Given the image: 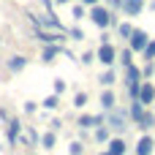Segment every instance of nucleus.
<instances>
[{
  "label": "nucleus",
  "mask_w": 155,
  "mask_h": 155,
  "mask_svg": "<svg viewBox=\"0 0 155 155\" xmlns=\"http://www.w3.org/2000/svg\"><path fill=\"white\" fill-rule=\"evenodd\" d=\"M54 3H57V5H65V3H68V0H54Z\"/></svg>",
  "instance_id": "obj_35"
},
{
  "label": "nucleus",
  "mask_w": 155,
  "mask_h": 155,
  "mask_svg": "<svg viewBox=\"0 0 155 155\" xmlns=\"http://www.w3.org/2000/svg\"><path fill=\"white\" fill-rule=\"evenodd\" d=\"M153 125H155V114L153 112H144V117L139 120V128H142V131H150Z\"/></svg>",
  "instance_id": "obj_16"
},
{
  "label": "nucleus",
  "mask_w": 155,
  "mask_h": 155,
  "mask_svg": "<svg viewBox=\"0 0 155 155\" xmlns=\"http://www.w3.org/2000/svg\"><path fill=\"white\" fill-rule=\"evenodd\" d=\"M144 60H155V41L147 44V49H144Z\"/></svg>",
  "instance_id": "obj_27"
},
{
  "label": "nucleus",
  "mask_w": 155,
  "mask_h": 155,
  "mask_svg": "<svg viewBox=\"0 0 155 155\" xmlns=\"http://www.w3.org/2000/svg\"><path fill=\"white\" fill-rule=\"evenodd\" d=\"M109 5H117V8H123V0H106Z\"/></svg>",
  "instance_id": "obj_33"
},
{
  "label": "nucleus",
  "mask_w": 155,
  "mask_h": 155,
  "mask_svg": "<svg viewBox=\"0 0 155 155\" xmlns=\"http://www.w3.org/2000/svg\"><path fill=\"white\" fill-rule=\"evenodd\" d=\"M142 74H144V76H153V74H155V63H153V60L144 63V71H142Z\"/></svg>",
  "instance_id": "obj_29"
},
{
  "label": "nucleus",
  "mask_w": 155,
  "mask_h": 155,
  "mask_svg": "<svg viewBox=\"0 0 155 155\" xmlns=\"http://www.w3.org/2000/svg\"><path fill=\"white\" fill-rule=\"evenodd\" d=\"M114 57H117V52H114V46H112V44H101V49H98V60L104 63V68H112V63H114Z\"/></svg>",
  "instance_id": "obj_5"
},
{
  "label": "nucleus",
  "mask_w": 155,
  "mask_h": 155,
  "mask_svg": "<svg viewBox=\"0 0 155 155\" xmlns=\"http://www.w3.org/2000/svg\"><path fill=\"white\" fill-rule=\"evenodd\" d=\"M101 106H104L106 112H112V109H114V93H112L109 87H106V90L101 93Z\"/></svg>",
  "instance_id": "obj_13"
},
{
  "label": "nucleus",
  "mask_w": 155,
  "mask_h": 155,
  "mask_svg": "<svg viewBox=\"0 0 155 155\" xmlns=\"http://www.w3.org/2000/svg\"><path fill=\"white\" fill-rule=\"evenodd\" d=\"M84 104H87V93H76V98H74V106H76V109H82Z\"/></svg>",
  "instance_id": "obj_26"
},
{
  "label": "nucleus",
  "mask_w": 155,
  "mask_h": 155,
  "mask_svg": "<svg viewBox=\"0 0 155 155\" xmlns=\"http://www.w3.org/2000/svg\"><path fill=\"white\" fill-rule=\"evenodd\" d=\"M30 155H35V153H30Z\"/></svg>",
  "instance_id": "obj_38"
},
{
  "label": "nucleus",
  "mask_w": 155,
  "mask_h": 155,
  "mask_svg": "<svg viewBox=\"0 0 155 155\" xmlns=\"http://www.w3.org/2000/svg\"><path fill=\"white\" fill-rule=\"evenodd\" d=\"M139 101H142L144 106L155 101V84H153V82H144V84L139 87Z\"/></svg>",
  "instance_id": "obj_6"
},
{
  "label": "nucleus",
  "mask_w": 155,
  "mask_h": 155,
  "mask_svg": "<svg viewBox=\"0 0 155 155\" xmlns=\"http://www.w3.org/2000/svg\"><path fill=\"white\" fill-rule=\"evenodd\" d=\"M153 150H155V142H153V136H142L139 139V144H136V155H153Z\"/></svg>",
  "instance_id": "obj_10"
},
{
  "label": "nucleus",
  "mask_w": 155,
  "mask_h": 155,
  "mask_svg": "<svg viewBox=\"0 0 155 155\" xmlns=\"http://www.w3.org/2000/svg\"><path fill=\"white\" fill-rule=\"evenodd\" d=\"M25 65H27V57H22V54H14V57L8 60V71H14V74H19Z\"/></svg>",
  "instance_id": "obj_11"
},
{
  "label": "nucleus",
  "mask_w": 155,
  "mask_h": 155,
  "mask_svg": "<svg viewBox=\"0 0 155 155\" xmlns=\"http://www.w3.org/2000/svg\"><path fill=\"white\" fill-rule=\"evenodd\" d=\"M68 35H71L74 41H82V38H84V30H82V27H71V30H68Z\"/></svg>",
  "instance_id": "obj_24"
},
{
  "label": "nucleus",
  "mask_w": 155,
  "mask_h": 155,
  "mask_svg": "<svg viewBox=\"0 0 155 155\" xmlns=\"http://www.w3.org/2000/svg\"><path fill=\"white\" fill-rule=\"evenodd\" d=\"M93 57H95L93 52H84V54H82V63H84V65H90V63H93Z\"/></svg>",
  "instance_id": "obj_31"
},
{
  "label": "nucleus",
  "mask_w": 155,
  "mask_h": 155,
  "mask_svg": "<svg viewBox=\"0 0 155 155\" xmlns=\"http://www.w3.org/2000/svg\"><path fill=\"white\" fill-rule=\"evenodd\" d=\"M144 8V0H123V11L125 16H139Z\"/></svg>",
  "instance_id": "obj_8"
},
{
  "label": "nucleus",
  "mask_w": 155,
  "mask_h": 155,
  "mask_svg": "<svg viewBox=\"0 0 155 155\" xmlns=\"http://www.w3.org/2000/svg\"><path fill=\"white\" fill-rule=\"evenodd\" d=\"M44 106H46V109H57V106H60V98H57V93H52L49 98H44Z\"/></svg>",
  "instance_id": "obj_20"
},
{
  "label": "nucleus",
  "mask_w": 155,
  "mask_h": 155,
  "mask_svg": "<svg viewBox=\"0 0 155 155\" xmlns=\"http://www.w3.org/2000/svg\"><path fill=\"white\" fill-rule=\"evenodd\" d=\"M41 142H44V147H46V150H52V147L57 144V136H54V131H49V134H44V139H41Z\"/></svg>",
  "instance_id": "obj_19"
},
{
  "label": "nucleus",
  "mask_w": 155,
  "mask_h": 155,
  "mask_svg": "<svg viewBox=\"0 0 155 155\" xmlns=\"http://www.w3.org/2000/svg\"><path fill=\"white\" fill-rule=\"evenodd\" d=\"M95 139H98V142H109V128H106V125H98V128H95Z\"/></svg>",
  "instance_id": "obj_21"
},
{
  "label": "nucleus",
  "mask_w": 155,
  "mask_h": 155,
  "mask_svg": "<svg viewBox=\"0 0 155 155\" xmlns=\"http://www.w3.org/2000/svg\"><path fill=\"white\" fill-rule=\"evenodd\" d=\"M101 155H112V153H109V150H106V153H101Z\"/></svg>",
  "instance_id": "obj_37"
},
{
  "label": "nucleus",
  "mask_w": 155,
  "mask_h": 155,
  "mask_svg": "<svg viewBox=\"0 0 155 155\" xmlns=\"http://www.w3.org/2000/svg\"><path fill=\"white\" fill-rule=\"evenodd\" d=\"M150 11H155V0H150Z\"/></svg>",
  "instance_id": "obj_36"
},
{
  "label": "nucleus",
  "mask_w": 155,
  "mask_h": 155,
  "mask_svg": "<svg viewBox=\"0 0 155 155\" xmlns=\"http://www.w3.org/2000/svg\"><path fill=\"white\" fill-rule=\"evenodd\" d=\"M57 54H68V52H65V49H63L60 44H49V46L44 49V54H41V60H44V63H52V60H54Z\"/></svg>",
  "instance_id": "obj_9"
},
{
  "label": "nucleus",
  "mask_w": 155,
  "mask_h": 155,
  "mask_svg": "<svg viewBox=\"0 0 155 155\" xmlns=\"http://www.w3.org/2000/svg\"><path fill=\"white\" fill-rule=\"evenodd\" d=\"M68 153H71V155H82V153H84L82 142H71V144H68Z\"/></svg>",
  "instance_id": "obj_23"
},
{
  "label": "nucleus",
  "mask_w": 155,
  "mask_h": 155,
  "mask_svg": "<svg viewBox=\"0 0 155 155\" xmlns=\"http://www.w3.org/2000/svg\"><path fill=\"white\" fill-rule=\"evenodd\" d=\"M128 114H131V117H134V120H136V123H139V120H142V117H144V104H142V101H139V98H136V101H134V106H131V112H128Z\"/></svg>",
  "instance_id": "obj_15"
},
{
  "label": "nucleus",
  "mask_w": 155,
  "mask_h": 155,
  "mask_svg": "<svg viewBox=\"0 0 155 155\" xmlns=\"http://www.w3.org/2000/svg\"><path fill=\"white\" fill-rule=\"evenodd\" d=\"M35 139H38V134H35L33 128H27V131H25V142H27V144H33Z\"/></svg>",
  "instance_id": "obj_28"
},
{
  "label": "nucleus",
  "mask_w": 155,
  "mask_h": 155,
  "mask_svg": "<svg viewBox=\"0 0 155 155\" xmlns=\"http://www.w3.org/2000/svg\"><path fill=\"white\" fill-rule=\"evenodd\" d=\"M25 112H27V114H33V112H35V104H33V101H27V104H25Z\"/></svg>",
  "instance_id": "obj_32"
},
{
  "label": "nucleus",
  "mask_w": 155,
  "mask_h": 155,
  "mask_svg": "<svg viewBox=\"0 0 155 155\" xmlns=\"http://www.w3.org/2000/svg\"><path fill=\"white\" fill-rule=\"evenodd\" d=\"M90 19H93V25L101 27V30H106L109 25L117 22V16H112V11L104 8V5H90Z\"/></svg>",
  "instance_id": "obj_1"
},
{
  "label": "nucleus",
  "mask_w": 155,
  "mask_h": 155,
  "mask_svg": "<svg viewBox=\"0 0 155 155\" xmlns=\"http://www.w3.org/2000/svg\"><path fill=\"white\" fill-rule=\"evenodd\" d=\"M131 54H134V49H131V46L120 52V60H123V65H131Z\"/></svg>",
  "instance_id": "obj_25"
},
{
  "label": "nucleus",
  "mask_w": 155,
  "mask_h": 155,
  "mask_svg": "<svg viewBox=\"0 0 155 155\" xmlns=\"http://www.w3.org/2000/svg\"><path fill=\"white\" fill-rule=\"evenodd\" d=\"M19 131H22V123H19V120H11V123H8V144H16Z\"/></svg>",
  "instance_id": "obj_12"
},
{
  "label": "nucleus",
  "mask_w": 155,
  "mask_h": 155,
  "mask_svg": "<svg viewBox=\"0 0 155 155\" xmlns=\"http://www.w3.org/2000/svg\"><path fill=\"white\" fill-rule=\"evenodd\" d=\"M114 79H117V76H114V71H112V68H106V71L101 74V79H98V82H101L104 87H112V84H114Z\"/></svg>",
  "instance_id": "obj_17"
},
{
  "label": "nucleus",
  "mask_w": 155,
  "mask_h": 155,
  "mask_svg": "<svg viewBox=\"0 0 155 155\" xmlns=\"http://www.w3.org/2000/svg\"><path fill=\"white\" fill-rule=\"evenodd\" d=\"M125 109H112L109 112V117H106V123H109V128L112 131H117V134H123L125 131Z\"/></svg>",
  "instance_id": "obj_3"
},
{
  "label": "nucleus",
  "mask_w": 155,
  "mask_h": 155,
  "mask_svg": "<svg viewBox=\"0 0 155 155\" xmlns=\"http://www.w3.org/2000/svg\"><path fill=\"white\" fill-rule=\"evenodd\" d=\"M117 30H120V35H123V38H131V35H134V27H131L128 22H123V25H120Z\"/></svg>",
  "instance_id": "obj_22"
},
{
  "label": "nucleus",
  "mask_w": 155,
  "mask_h": 155,
  "mask_svg": "<svg viewBox=\"0 0 155 155\" xmlns=\"http://www.w3.org/2000/svg\"><path fill=\"white\" fill-rule=\"evenodd\" d=\"M109 153L112 155H125V139H120V136L112 139V142H109Z\"/></svg>",
  "instance_id": "obj_14"
},
{
  "label": "nucleus",
  "mask_w": 155,
  "mask_h": 155,
  "mask_svg": "<svg viewBox=\"0 0 155 155\" xmlns=\"http://www.w3.org/2000/svg\"><path fill=\"white\" fill-rule=\"evenodd\" d=\"M71 16H74L76 22H82V19L87 16V8H84V3H79V5H74V11H71Z\"/></svg>",
  "instance_id": "obj_18"
},
{
  "label": "nucleus",
  "mask_w": 155,
  "mask_h": 155,
  "mask_svg": "<svg viewBox=\"0 0 155 155\" xmlns=\"http://www.w3.org/2000/svg\"><path fill=\"white\" fill-rule=\"evenodd\" d=\"M84 5H98V0H82Z\"/></svg>",
  "instance_id": "obj_34"
},
{
  "label": "nucleus",
  "mask_w": 155,
  "mask_h": 155,
  "mask_svg": "<svg viewBox=\"0 0 155 155\" xmlns=\"http://www.w3.org/2000/svg\"><path fill=\"white\" fill-rule=\"evenodd\" d=\"M128 41H131V49H134V52H144L147 44H150V38H147L144 30H134V35H131Z\"/></svg>",
  "instance_id": "obj_4"
},
{
  "label": "nucleus",
  "mask_w": 155,
  "mask_h": 155,
  "mask_svg": "<svg viewBox=\"0 0 155 155\" xmlns=\"http://www.w3.org/2000/svg\"><path fill=\"white\" fill-rule=\"evenodd\" d=\"M76 125L79 128H98V125H104V117L101 114H82Z\"/></svg>",
  "instance_id": "obj_7"
},
{
  "label": "nucleus",
  "mask_w": 155,
  "mask_h": 155,
  "mask_svg": "<svg viewBox=\"0 0 155 155\" xmlns=\"http://www.w3.org/2000/svg\"><path fill=\"white\" fill-rule=\"evenodd\" d=\"M125 84H128V93H131V98H139V68L131 63V65H125Z\"/></svg>",
  "instance_id": "obj_2"
},
{
  "label": "nucleus",
  "mask_w": 155,
  "mask_h": 155,
  "mask_svg": "<svg viewBox=\"0 0 155 155\" xmlns=\"http://www.w3.org/2000/svg\"><path fill=\"white\" fill-rule=\"evenodd\" d=\"M54 93H57V95L65 93V82H63V79H54Z\"/></svg>",
  "instance_id": "obj_30"
}]
</instances>
